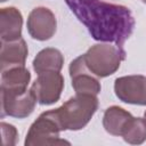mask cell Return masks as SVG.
<instances>
[{
    "label": "cell",
    "mask_w": 146,
    "mask_h": 146,
    "mask_svg": "<svg viewBox=\"0 0 146 146\" xmlns=\"http://www.w3.org/2000/svg\"><path fill=\"white\" fill-rule=\"evenodd\" d=\"M71 11L87 27L92 39L124 49L136 22L131 10L103 0H65Z\"/></svg>",
    "instance_id": "cell-1"
},
{
    "label": "cell",
    "mask_w": 146,
    "mask_h": 146,
    "mask_svg": "<svg viewBox=\"0 0 146 146\" xmlns=\"http://www.w3.org/2000/svg\"><path fill=\"white\" fill-rule=\"evenodd\" d=\"M98 110V98L95 95L76 94L62 106L52 110V113L64 130H81L84 128L96 111Z\"/></svg>",
    "instance_id": "cell-2"
},
{
    "label": "cell",
    "mask_w": 146,
    "mask_h": 146,
    "mask_svg": "<svg viewBox=\"0 0 146 146\" xmlns=\"http://www.w3.org/2000/svg\"><path fill=\"white\" fill-rule=\"evenodd\" d=\"M89 71L97 78H106L114 74L125 59V50L111 42L96 43L83 54Z\"/></svg>",
    "instance_id": "cell-3"
},
{
    "label": "cell",
    "mask_w": 146,
    "mask_h": 146,
    "mask_svg": "<svg viewBox=\"0 0 146 146\" xmlns=\"http://www.w3.org/2000/svg\"><path fill=\"white\" fill-rule=\"evenodd\" d=\"M60 125L57 122L52 110L46 111L31 124L24 144L25 146L70 145V141L60 138Z\"/></svg>",
    "instance_id": "cell-4"
},
{
    "label": "cell",
    "mask_w": 146,
    "mask_h": 146,
    "mask_svg": "<svg viewBox=\"0 0 146 146\" xmlns=\"http://www.w3.org/2000/svg\"><path fill=\"white\" fill-rule=\"evenodd\" d=\"M36 102L31 89H1V117L8 115L16 119H25L33 113Z\"/></svg>",
    "instance_id": "cell-5"
},
{
    "label": "cell",
    "mask_w": 146,
    "mask_h": 146,
    "mask_svg": "<svg viewBox=\"0 0 146 146\" xmlns=\"http://www.w3.org/2000/svg\"><path fill=\"white\" fill-rule=\"evenodd\" d=\"M64 89V78L59 72H43L31 86L36 100L41 105H52L59 100Z\"/></svg>",
    "instance_id": "cell-6"
},
{
    "label": "cell",
    "mask_w": 146,
    "mask_h": 146,
    "mask_svg": "<svg viewBox=\"0 0 146 146\" xmlns=\"http://www.w3.org/2000/svg\"><path fill=\"white\" fill-rule=\"evenodd\" d=\"M114 92L116 97L127 104L146 105V76L125 75L115 79Z\"/></svg>",
    "instance_id": "cell-7"
},
{
    "label": "cell",
    "mask_w": 146,
    "mask_h": 146,
    "mask_svg": "<svg viewBox=\"0 0 146 146\" xmlns=\"http://www.w3.org/2000/svg\"><path fill=\"white\" fill-rule=\"evenodd\" d=\"M29 34L38 41H46L54 36L57 29L55 14L47 7H36L31 10L26 22Z\"/></svg>",
    "instance_id": "cell-8"
},
{
    "label": "cell",
    "mask_w": 146,
    "mask_h": 146,
    "mask_svg": "<svg viewBox=\"0 0 146 146\" xmlns=\"http://www.w3.org/2000/svg\"><path fill=\"white\" fill-rule=\"evenodd\" d=\"M70 76L72 80V87L75 94H86L97 96L100 92L102 86L96 75H94L86 65L83 55L76 57L71 62Z\"/></svg>",
    "instance_id": "cell-9"
},
{
    "label": "cell",
    "mask_w": 146,
    "mask_h": 146,
    "mask_svg": "<svg viewBox=\"0 0 146 146\" xmlns=\"http://www.w3.org/2000/svg\"><path fill=\"white\" fill-rule=\"evenodd\" d=\"M23 16L15 7H5L0 10L1 41H15L22 38Z\"/></svg>",
    "instance_id": "cell-10"
},
{
    "label": "cell",
    "mask_w": 146,
    "mask_h": 146,
    "mask_svg": "<svg viewBox=\"0 0 146 146\" xmlns=\"http://www.w3.org/2000/svg\"><path fill=\"white\" fill-rule=\"evenodd\" d=\"M29 49L23 38L15 41H1L0 66L1 70L13 66H25Z\"/></svg>",
    "instance_id": "cell-11"
},
{
    "label": "cell",
    "mask_w": 146,
    "mask_h": 146,
    "mask_svg": "<svg viewBox=\"0 0 146 146\" xmlns=\"http://www.w3.org/2000/svg\"><path fill=\"white\" fill-rule=\"evenodd\" d=\"M133 116L130 112L120 106H111L106 108L103 116V127L110 135L122 136L125 127Z\"/></svg>",
    "instance_id": "cell-12"
},
{
    "label": "cell",
    "mask_w": 146,
    "mask_h": 146,
    "mask_svg": "<svg viewBox=\"0 0 146 146\" xmlns=\"http://www.w3.org/2000/svg\"><path fill=\"white\" fill-rule=\"evenodd\" d=\"M33 70L40 74L43 72H60L64 65V56L56 48L40 50L33 59Z\"/></svg>",
    "instance_id": "cell-13"
},
{
    "label": "cell",
    "mask_w": 146,
    "mask_h": 146,
    "mask_svg": "<svg viewBox=\"0 0 146 146\" xmlns=\"http://www.w3.org/2000/svg\"><path fill=\"white\" fill-rule=\"evenodd\" d=\"M31 80V73L25 66H13L1 70V89L24 90Z\"/></svg>",
    "instance_id": "cell-14"
},
{
    "label": "cell",
    "mask_w": 146,
    "mask_h": 146,
    "mask_svg": "<svg viewBox=\"0 0 146 146\" xmlns=\"http://www.w3.org/2000/svg\"><path fill=\"white\" fill-rule=\"evenodd\" d=\"M121 137L125 143L131 145L143 144L146 140V119L132 117Z\"/></svg>",
    "instance_id": "cell-15"
},
{
    "label": "cell",
    "mask_w": 146,
    "mask_h": 146,
    "mask_svg": "<svg viewBox=\"0 0 146 146\" xmlns=\"http://www.w3.org/2000/svg\"><path fill=\"white\" fill-rule=\"evenodd\" d=\"M1 133H2V144L3 146H14L17 144L18 140V132L17 129L9 123L1 122L0 124Z\"/></svg>",
    "instance_id": "cell-16"
},
{
    "label": "cell",
    "mask_w": 146,
    "mask_h": 146,
    "mask_svg": "<svg viewBox=\"0 0 146 146\" xmlns=\"http://www.w3.org/2000/svg\"><path fill=\"white\" fill-rule=\"evenodd\" d=\"M144 116H145V119H146V111H145V113H144Z\"/></svg>",
    "instance_id": "cell-17"
},
{
    "label": "cell",
    "mask_w": 146,
    "mask_h": 146,
    "mask_svg": "<svg viewBox=\"0 0 146 146\" xmlns=\"http://www.w3.org/2000/svg\"><path fill=\"white\" fill-rule=\"evenodd\" d=\"M0 1H1V2H5V1H7V0H0Z\"/></svg>",
    "instance_id": "cell-18"
},
{
    "label": "cell",
    "mask_w": 146,
    "mask_h": 146,
    "mask_svg": "<svg viewBox=\"0 0 146 146\" xmlns=\"http://www.w3.org/2000/svg\"><path fill=\"white\" fill-rule=\"evenodd\" d=\"M141 1H143V2H144V3H146V0H141Z\"/></svg>",
    "instance_id": "cell-19"
}]
</instances>
